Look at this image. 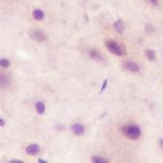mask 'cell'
<instances>
[{
  "label": "cell",
  "mask_w": 163,
  "mask_h": 163,
  "mask_svg": "<svg viewBox=\"0 0 163 163\" xmlns=\"http://www.w3.org/2000/svg\"><path fill=\"white\" fill-rule=\"evenodd\" d=\"M141 128L137 124H125L122 127V133L131 140H136L141 136Z\"/></svg>",
  "instance_id": "6da1fadb"
},
{
  "label": "cell",
  "mask_w": 163,
  "mask_h": 163,
  "mask_svg": "<svg viewBox=\"0 0 163 163\" xmlns=\"http://www.w3.org/2000/svg\"><path fill=\"white\" fill-rule=\"evenodd\" d=\"M105 47L111 53L115 54V55H117V56L125 55L124 49L115 41H107L105 43Z\"/></svg>",
  "instance_id": "7a4b0ae2"
},
{
  "label": "cell",
  "mask_w": 163,
  "mask_h": 163,
  "mask_svg": "<svg viewBox=\"0 0 163 163\" xmlns=\"http://www.w3.org/2000/svg\"><path fill=\"white\" fill-rule=\"evenodd\" d=\"M29 37H30L32 40L39 41V43L44 41L47 39V34H45L44 32L39 30V29H31V30L29 31Z\"/></svg>",
  "instance_id": "3957f363"
},
{
  "label": "cell",
  "mask_w": 163,
  "mask_h": 163,
  "mask_svg": "<svg viewBox=\"0 0 163 163\" xmlns=\"http://www.w3.org/2000/svg\"><path fill=\"white\" fill-rule=\"evenodd\" d=\"M124 68L131 73H138L140 70V67L138 66L137 63L133 61H125L124 62Z\"/></svg>",
  "instance_id": "277c9868"
},
{
  "label": "cell",
  "mask_w": 163,
  "mask_h": 163,
  "mask_svg": "<svg viewBox=\"0 0 163 163\" xmlns=\"http://www.w3.org/2000/svg\"><path fill=\"white\" fill-rule=\"evenodd\" d=\"M70 128H72V131L74 133L75 135H77V136L83 135V133H84V130H85L84 125L81 124H79V123H76V124H73Z\"/></svg>",
  "instance_id": "5b68a950"
},
{
  "label": "cell",
  "mask_w": 163,
  "mask_h": 163,
  "mask_svg": "<svg viewBox=\"0 0 163 163\" xmlns=\"http://www.w3.org/2000/svg\"><path fill=\"white\" fill-rule=\"evenodd\" d=\"M40 150H41V148L38 144H31L26 148V153L29 156H36V154L40 153Z\"/></svg>",
  "instance_id": "8992f818"
},
{
  "label": "cell",
  "mask_w": 163,
  "mask_h": 163,
  "mask_svg": "<svg viewBox=\"0 0 163 163\" xmlns=\"http://www.w3.org/2000/svg\"><path fill=\"white\" fill-rule=\"evenodd\" d=\"M114 27H115L117 32L120 33V34H123L124 31V29H125V25H124V21H123L122 19H118L114 23Z\"/></svg>",
  "instance_id": "52a82bcc"
},
{
  "label": "cell",
  "mask_w": 163,
  "mask_h": 163,
  "mask_svg": "<svg viewBox=\"0 0 163 163\" xmlns=\"http://www.w3.org/2000/svg\"><path fill=\"white\" fill-rule=\"evenodd\" d=\"M32 16L36 20H43L44 19V13L41 9H35L32 12Z\"/></svg>",
  "instance_id": "ba28073f"
},
{
  "label": "cell",
  "mask_w": 163,
  "mask_h": 163,
  "mask_svg": "<svg viewBox=\"0 0 163 163\" xmlns=\"http://www.w3.org/2000/svg\"><path fill=\"white\" fill-rule=\"evenodd\" d=\"M89 56L92 58V59H95V60H102V53H100L99 51H98V50H96V49H92L90 50V52H89Z\"/></svg>",
  "instance_id": "9c48e42d"
},
{
  "label": "cell",
  "mask_w": 163,
  "mask_h": 163,
  "mask_svg": "<svg viewBox=\"0 0 163 163\" xmlns=\"http://www.w3.org/2000/svg\"><path fill=\"white\" fill-rule=\"evenodd\" d=\"M36 110L38 112V114H44V113L45 112V105H44V103L43 102H36Z\"/></svg>",
  "instance_id": "30bf717a"
},
{
  "label": "cell",
  "mask_w": 163,
  "mask_h": 163,
  "mask_svg": "<svg viewBox=\"0 0 163 163\" xmlns=\"http://www.w3.org/2000/svg\"><path fill=\"white\" fill-rule=\"evenodd\" d=\"M92 162H94V163H107L108 160L105 159L104 157L102 156H92Z\"/></svg>",
  "instance_id": "8fae6325"
},
{
  "label": "cell",
  "mask_w": 163,
  "mask_h": 163,
  "mask_svg": "<svg viewBox=\"0 0 163 163\" xmlns=\"http://www.w3.org/2000/svg\"><path fill=\"white\" fill-rule=\"evenodd\" d=\"M146 56L148 57V59L150 61H154L156 59V54L153 49H148L147 51H146Z\"/></svg>",
  "instance_id": "7c38bea8"
},
{
  "label": "cell",
  "mask_w": 163,
  "mask_h": 163,
  "mask_svg": "<svg viewBox=\"0 0 163 163\" xmlns=\"http://www.w3.org/2000/svg\"><path fill=\"white\" fill-rule=\"evenodd\" d=\"M9 84H10V79H9V77L6 76V75H5V77H4V75L1 74V88H5V87H7Z\"/></svg>",
  "instance_id": "4fadbf2b"
},
{
  "label": "cell",
  "mask_w": 163,
  "mask_h": 163,
  "mask_svg": "<svg viewBox=\"0 0 163 163\" xmlns=\"http://www.w3.org/2000/svg\"><path fill=\"white\" fill-rule=\"evenodd\" d=\"M0 66H1L2 68H9L10 61L8 59H5V58H3V59L0 60Z\"/></svg>",
  "instance_id": "5bb4252c"
},
{
  "label": "cell",
  "mask_w": 163,
  "mask_h": 163,
  "mask_svg": "<svg viewBox=\"0 0 163 163\" xmlns=\"http://www.w3.org/2000/svg\"><path fill=\"white\" fill-rule=\"evenodd\" d=\"M107 79H104L103 80V83H102V89H100V93H102V92H104V90L106 89V87H107Z\"/></svg>",
  "instance_id": "9a60e30c"
},
{
  "label": "cell",
  "mask_w": 163,
  "mask_h": 163,
  "mask_svg": "<svg viewBox=\"0 0 163 163\" xmlns=\"http://www.w3.org/2000/svg\"><path fill=\"white\" fill-rule=\"evenodd\" d=\"M0 125H1V127H5V120H4L2 117L0 118Z\"/></svg>",
  "instance_id": "2e32d148"
},
{
  "label": "cell",
  "mask_w": 163,
  "mask_h": 163,
  "mask_svg": "<svg viewBox=\"0 0 163 163\" xmlns=\"http://www.w3.org/2000/svg\"><path fill=\"white\" fill-rule=\"evenodd\" d=\"M149 2H150V4H153V5L156 6L157 4H158V0H149Z\"/></svg>",
  "instance_id": "e0dca14e"
},
{
  "label": "cell",
  "mask_w": 163,
  "mask_h": 163,
  "mask_svg": "<svg viewBox=\"0 0 163 163\" xmlns=\"http://www.w3.org/2000/svg\"><path fill=\"white\" fill-rule=\"evenodd\" d=\"M10 163H23L22 160H16V159H13L10 161Z\"/></svg>",
  "instance_id": "ac0fdd59"
},
{
  "label": "cell",
  "mask_w": 163,
  "mask_h": 163,
  "mask_svg": "<svg viewBox=\"0 0 163 163\" xmlns=\"http://www.w3.org/2000/svg\"><path fill=\"white\" fill-rule=\"evenodd\" d=\"M38 161H39L40 163H47V160H44V159H41V158H40V159H39V160H38Z\"/></svg>",
  "instance_id": "d6986e66"
},
{
  "label": "cell",
  "mask_w": 163,
  "mask_h": 163,
  "mask_svg": "<svg viewBox=\"0 0 163 163\" xmlns=\"http://www.w3.org/2000/svg\"><path fill=\"white\" fill-rule=\"evenodd\" d=\"M159 145H160V147L163 149V139H160L159 140Z\"/></svg>",
  "instance_id": "ffe728a7"
}]
</instances>
